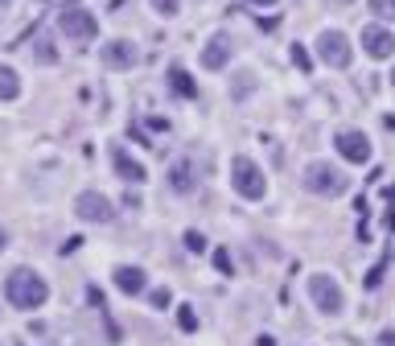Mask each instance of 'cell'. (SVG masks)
Instances as JSON below:
<instances>
[{
	"instance_id": "6da1fadb",
	"label": "cell",
	"mask_w": 395,
	"mask_h": 346,
	"mask_svg": "<svg viewBox=\"0 0 395 346\" xmlns=\"http://www.w3.org/2000/svg\"><path fill=\"white\" fill-rule=\"evenodd\" d=\"M4 297H8L17 309H42L46 297H49V285L37 272L17 268V272H8V280H4Z\"/></svg>"
},
{
	"instance_id": "7a4b0ae2",
	"label": "cell",
	"mask_w": 395,
	"mask_h": 346,
	"mask_svg": "<svg viewBox=\"0 0 395 346\" xmlns=\"http://www.w3.org/2000/svg\"><path fill=\"white\" fill-rule=\"evenodd\" d=\"M231 186L239 198H247V202H259V198L268 194V177L259 169L252 157H243V153H235L231 157Z\"/></svg>"
},
{
	"instance_id": "3957f363",
	"label": "cell",
	"mask_w": 395,
	"mask_h": 346,
	"mask_svg": "<svg viewBox=\"0 0 395 346\" xmlns=\"http://www.w3.org/2000/svg\"><path fill=\"white\" fill-rule=\"evenodd\" d=\"M346 177L342 169H334L329 161H313V165H305V190H313V194L322 198H342L346 194Z\"/></svg>"
},
{
	"instance_id": "277c9868",
	"label": "cell",
	"mask_w": 395,
	"mask_h": 346,
	"mask_svg": "<svg viewBox=\"0 0 395 346\" xmlns=\"http://www.w3.org/2000/svg\"><path fill=\"white\" fill-rule=\"evenodd\" d=\"M317 58L334 66V71H346L350 62H354V46H350V37L342 29H322L317 33Z\"/></svg>"
},
{
	"instance_id": "5b68a950",
	"label": "cell",
	"mask_w": 395,
	"mask_h": 346,
	"mask_svg": "<svg viewBox=\"0 0 395 346\" xmlns=\"http://www.w3.org/2000/svg\"><path fill=\"white\" fill-rule=\"evenodd\" d=\"M309 297H313V305L322 309V314H342L346 309V293H342V285L329 276V272H313L309 276Z\"/></svg>"
},
{
	"instance_id": "8992f818",
	"label": "cell",
	"mask_w": 395,
	"mask_h": 346,
	"mask_svg": "<svg viewBox=\"0 0 395 346\" xmlns=\"http://www.w3.org/2000/svg\"><path fill=\"white\" fill-rule=\"evenodd\" d=\"M58 29H62L66 42H78V46H87V42L99 37V21H95V13H87V8H66V13H58Z\"/></svg>"
},
{
	"instance_id": "52a82bcc",
	"label": "cell",
	"mask_w": 395,
	"mask_h": 346,
	"mask_svg": "<svg viewBox=\"0 0 395 346\" xmlns=\"http://www.w3.org/2000/svg\"><path fill=\"white\" fill-rule=\"evenodd\" d=\"M74 215H78L83 222H112L116 219L112 198H103L99 190H83V194L74 198Z\"/></svg>"
},
{
	"instance_id": "ba28073f",
	"label": "cell",
	"mask_w": 395,
	"mask_h": 346,
	"mask_svg": "<svg viewBox=\"0 0 395 346\" xmlns=\"http://www.w3.org/2000/svg\"><path fill=\"white\" fill-rule=\"evenodd\" d=\"M334 145H338V153L346 157L350 165H367V161H371V141H367V132L346 128V132H338V136H334Z\"/></svg>"
},
{
	"instance_id": "9c48e42d",
	"label": "cell",
	"mask_w": 395,
	"mask_h": 346,
	"mask_svg": "<svg viewBox=\"0 0 395 346\" xmlns=\"http://www.w3.org/2000/svg\"><path fill=\"white\" fill-rule=\"evenodd\" d=\"M99 58H103V66H112V71H132L136 66V46L132 42H124V37H112L107 46L99 49Z\"/></svg>"
},
{
	"instance_id": "30bf717a",
	"label": "cell",
	"mask_w": 395,
	"mask_h": 346,
	"mask_svg": "<svg viewBox=\"0 0 395 346\" xmlns=\"http://www.w3.org/2000/svg\"><path fill=\"white\" fill-rule=\"evenodd\" d=\"M362 49L383 62V58H391L395 54V33L391 29H383V25H362Z\"/></svg>"
},
{
	"instance_id": "8fae6325",
	"label": "cell",
	"mask_w": 395,
	"mask_h": 346,
	"mask_svg": "<svg viewBox=\"0 0 395 346\" xmlns=\"http://www.w3.org/2000/svg\"><path fill=\"white\" fill-rule=\"evenodd\" d=\"M227 62H231V37H227V33H214L206 42V49H202V66H206V71H223Z\"/></svg>"
},
{
	"instance_id": "7c38bea8",
	"label": "cell",
	"mask_w": 395,
	"mask_h": 346,
	"mask_svg": "<svg viewBox=\"0 0 395 346\" xmlns=\"http://www.w3.org/2000/svg\"><path fill=\"white\" fill-rule=\"evenodd\" d=\"M112 165H116V173L128 181V186H140V181L148 177V173H144V165H140L136 157H128L119 145H112Z\"/></svg>"
},
{
	"instance_id": "4fadbf2b",
	"label": "cell",
	"mask_w": 395,
	"mask_h": 346,
	"mask_svg": "<svg viewBox=\"0 0 395 346\" xmlns=\"http://www.w3.org/2000/svg\"><path fill=\"white\" fill-rule=\"evenodd\" d=\"M116 289L128 297H140L148 289V280H144V268H132V264H119L116 268Z\"/></svg>"
},
{
	"instance_id": "5bb4252c",
	"label": "cell",
	"mask_w": 395,
	"mask_h": 346,
	"mask_svg": "<svg viewBox=\"0 0 395 346\" xmlns=\"http://www.w3.org/2000/svg\"><path fill=\"white\" fill-rule=\"evenodd\" d=\"M169 87H173L182 99H198V83L189 78L186 66H169Z\"/></svg>"
},
{
	"instance_id": "9a60e30c",
	"label": "cell",
	"mask_w": 395,
	"mask_h": 346,
	"mask_svg": "<svg viewBox=\"0 0 395 346\" xmlns=\"http://www.w3.org/2000/svg\"><path fill=\"white\" fill-rule=\"evenodd\" d=\"M17 95H21V78H17V71H13V66H0V99L13 103Z\"/></svg>"
},
{
	"instance_id": "2e32d148",
	"label": "cell",
	"mask_w": 395,
	"mask_h": 346,
	"mask_svg": "<svg viewBox=\"0 0 395 346\" xmlns=\"http://www.w3.org/2000/svg\"><path fill=\"white\" fill-rule=\"evenodd\" d=\"M169 186H173L177 194H189V190H194V173H189L186 161H177V165L169 169Z\"/></svg>"
},
{
	"instance_id": "e0dca14e",
	"label": "cell",
	"mask_w": 395,
	"mask_h": 346,
	"mask_svg": "<svg viewBox=\"0 0 395 346\" xmlns=\"http://www.w3.org/2000/svg\"><path fill=\"white\" fill-rule=\"evenodd\" d=\"M29 58H33V62H42V66H54V62H58V54H54V46H49V37H33Z\"/></svg>"
},
{
	"instance_id": "ac0fdd59",
	"label": "cell",
	"mask_w": 395,
	"mask_h": 346,
	"mask_svg": "<svg viewBox=\"0 0 395 346\" xmlns=\"http://www.w3.org/2000/svg\"><path fill=\"white\" fill-rule=\"evenodd\" d=\"M252 91H256V74H252V71L235 74V91H231V95H235V99H247Z\"/></svg>"
},
{
	"instance_id": "d6986e66",
	"label": "cell",
	"mask_w": 395,
	"mask_h": 346,
	"mask_svg": "<svg viewBox=\"0 0 395 346\" xmlns=\"http://www.w3.org/2000/svg\"><path fill=\"white\" fill-rule=\"evenodd\" d=\"M367 8L379 21H395V0H367Z\"/></svg>"
},
{
	"instance_id": "ffe728a7",
	"label": "cell",
	"mask_w": 395,
	"mask_h": 346,
	"mask_svg": "<svg viewBox=\"0 0 395 346\" xmlns=\"http://www.w3.org/2000/svg\"><path fill=\"white\" fill-rule=\"evenodd\" d=\"M177 326H182L186 334L198 330V314H194V305H182V309H177Z\"/></svg>"
},
{
	"instance_id": "44dd1931",
	"label": "cell",
	"mask_w": 395,
	"mask_h": 346,
	"mask_svg": "<svg viewBox=\"0 0 395 346\" xmlns=\"http://www.w3.org/2000/svg\"><path fill=\"white\" fill-rule=\"evenodd\" d=\"M153 8H157L161 17H177V13H182V0H153Z\"/></svg>"
},
{
	"instance_id": "7402d4cb",
	"label": "cell",
	"mask_w": 395,
	"mask_h": 346,
	"mask_svg": "<svg viewBox=\"0 0 395 346\" xmlns=\"http://www.w3.org/2000/svg\"><path fill=\"white\" fill-rule=\"evenodd\" d=\"M293 62H297L305 74L313 71V58H309V49H305V46H293Z\"/></svg>"
},
{
	"instance_id": "603a6c76",
	"label": "cell",
	"mask_w": 395,
	"mask_h": 346,
	"mask_svg": "<svg viewBox=\"0 0 395 346\" xmlns=\"http://www.w3.org/2000/svg\"><path fill=\"white\" fill-rule=\"evenodd\" d=\"M186 247L189 251H206V239H202L198 231H186Z\"/></svg>"
},
{
	"instance_id": "cb8c5ba5",
	"label": "cell",
	"mask_w": 395,
	"mask_h": 346,
	"mask_svg": "<svg viewBox=\"0 0 395 346\" xmlns=\"http://www.w3.org/2000/svg\"><path fill=\"white\" fill-rule=\"evenodd\" d=\"M153 305H157V309H169V305H173V293H169V289H157V293H153Z\"/></svg>"
},
{
	"instance_id": "d4e9b609",
	"label": "cell",
	"mask_w": 395,
	"mask_h": 346,
	"mask_svg": "<svg viewBox=\"0 0 395 346\" xmlns=\"http://www.w3.org/2000/svg\"><path fill=\"white\" fill-rule=\"evenodd\" d=\"M214 264H218V272H231V268H235L231 251H214Z\"/></svg>"
},
{
	"instance_id": "484cf974",
	"label": "cell",
	"mask_w": 395,
	"mask_h": 346,
	"mask_svg": "<svg viewBox=\"0 0 395 346\" xmlns=\"http://www.w3.org/2000/svg\"><path fill=\"white\" fill-rule=\"evenodd\" d=\"M379 346H395V330H383V334H379Z\"/></svg>"
},
{
	"instance_id": "4316f807",
	"label": "cell",
	"mask_w": 395,
	"mask_h": 346,
	"mask_svg": "<svg viewBox=\"0 0 395 346\" xmlns=\"http://www.w3.org/2000/svg\"><path fill=\"white\" fill-rule=\"evenodd\" d=\"M256 346H276V338H272V334H259V338H256Z\"/></svg>"
},
{
	"instance_id": "83f0119b",
	"label": "cell",
	"mask_w": 395,
	"mask_h": 346,
	"mask_svg": "<svg viewBox=\"0 0 395 346\" xmlns=\"http://www.w3.org/2000/svg\"><path fill=\"white\" fill-rule=\"evenodd\" d=\"M252 4H259V8H264V4H276V0H252Z\"/></svg>"
},
{
	"instance_id": "f1b7e54d",
	"label": "cell",
	"mask_w": 395,
	"mask_h": 346,
	"mask_svg": "<svg viewBox=\"0 0 395 346\" xmlns=\"http://www.w3.org/2000/svg\"><path fill=\"white\" fill-rule=\"evenodd\" d=\"M8 4H13V0H0V13H4V8H8Z\"/></svg>"
},
{
	"instance_id": "f546056e",
	"label": "cell",
	"mask_w": 395,
	"mask_h": 346,
	"mask_svg": "<svg viewBox=\"0 0 395 346\" xmlns=\"http://www.w3.org/2000/svg\"><path fill=\"white\" fill-rule=\"evenodd\" d=\"M391 87H395V71H391Z\"/></svg>"
},
{
	"instance_id": "4dcf8cb0",
	"label": "cell",
	"mask_w": 395,
	"mask_h": 346,
	"mask_svg": "<svg viewBox=\"0 0 395 346\" xmlns=\"http://www.w3.org/2000/svg\"><path fill=\"white\" fill-rule=\"evenodd\" d=\"M0 247H4V235H0Z\"/></svg>"
}]
</instances>
